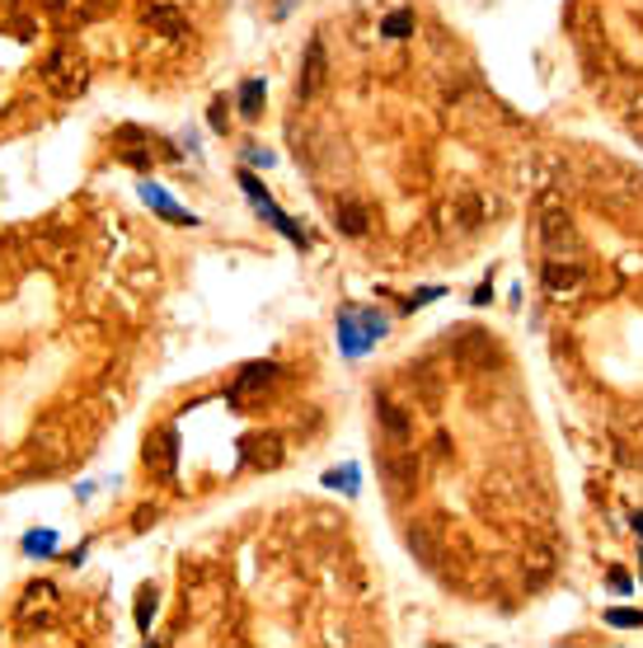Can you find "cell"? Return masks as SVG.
Returning a JSON list of instances; mask_svg holds the SVG:
<instances>
[{"mask_svg":"<svg viewBox=\"0 0 643 648\" xmlns=\"http://www.w3.org/2000/svg\"><path fill=\"white\" fill-rule=\"evenodd\" d=\"M437 221H441V231H447V235L470 239V235H479L484 225L493 221V197L484 189H455L447 203H441Z\"/></svg>","mask_w":643,"mask_h":648,"instance_id":"1","label":"cell"},{"mask_svg":"<svg viewBox=\"0 0 643 648\" xmlns=\"http://www.w3.org/2000/svg\"><path fill=\"white\" fill-rule=\"evenodd\" d=\"M540 282H545V296L550 301H578L582 291H588V263L578 259L574 249H564V254H550L545 268H540Z\"/></svg>","mask_w":643,"mask_h":648,"instance_id":"2","label":"cell"},{"mask_svg":"<svg viewBox=\"0 0 643 648\" xmlns=\"http://www.w3.org/2000/svg\"><path fill=\"white\" fill-rule=\"evenodd\" d=\"M536 235H540V245H545L550 254H564V249H574V217H568V207L560 203V193H550V197H540V217H536Z\"/></svg>","mask_w":643,"mask_h":648,"instance_id":"3","label":"cell"},{"mask_svg":"<svg viewBox=\"0 0 643 648\" xmlns=\"http://www.w3.org/2000/svg\"><path fill=\"white\" fill-rule=\"evenodd\" d=\"M610 104H616L625 132H630L634 141H643V70H625V76H616Z\"/></svg>","mask_w":643,"mask_h":648,"instance_id":"4","label":"cell"},{"mask_svg":"<svg viewBox=\"0 0 643 648\" xmlns=\"http://www.w3.org/2000/svg\"><path fill=\"white\" fill-rule=\"evenodd\" d=\"M42 85H48L52 94H62L70 99L85 85V66H80V56L76 52H56L48 66H42Z\"/></svg>","mask_w":643,"mask_h":648,"instance_id":"5","label":"cell"},{"mask_svg":"<svg viewBox=\"0 0 643 648\" xmlns=\"http://www.w3.org/2000/svg\"><path fill=\"white\" fill-rule=\"evenodd\" d=\"M381 475H385V484L409 489L413 479H419V456H413V446H395V451H385V456H381Z\"/></svg>","mask_w":643,"mask_h":648,"instance_id":"6","label":"cell"},{"mask_svg":"<svg viewBox=\"0 0 643 648\" xmlns=\"http://www.w3.org/2000/svg\"><path fill=\"white\" fill-rule=\"evenodd\" d=\"M329 80V56H324V42H310L306 48V66H301V80H296V94L301 99H316Z\"/></svg>","mask_w":643,"mask_h":648,"instance_id":"7","label":"cell"},{"mask_svg":"<svg viewBox=\"0 0 643 648\" xmlns=\"http://www.w3.org/2000/svg\"><path fill=\"white\" fill-rule=\"evenodd\" d=\"M146 24H151V28H160L165 38H179L183 28H189V20H183L175 5H151V10H146Z\"/></svg>","mask_w":643,"mask_h":648,"instance_id":"8","label":"cell"},{"mask_svg":"<svg viewBox=\"0 0 643 648\" xmlns=\"http://www.w3.org/2000/svg\"><path fill=\"white\" fill-rule=\"evenodd\" d=\"M175 451H179L175 437H160V442L146 451V465H151V470L160 475V479H175Z\"/></svg>","mask_w":643,"mask_h":648,"instance_id":"9","label":"cell"},{"mask_svg":"<svg viewBox=\"0 0 643 648\" xmlns=\"http://www.w3.org/2000/svg\"><path fill=\"white\" fill-rule=\"evenodd\" d=\"M334 221H338V231L343 235H366V207L362 203H338V211H334Z\"/></svg>","mask_w":643,"mask_h":648,"instance_id":"10","label":"cell"},{"mask_svg":"<svg viewBox=\"0 0 643 648\" xmlns=\"http://www.w3.org/2000/svg\"><path fill=\"white\" fill-rule=\"evenodd\" d=\"M376 414H381V428L390 432L395 442H404V437H409V418H404V409L390 404V400H381V404H376Z\"/></svg>","mask_w":643,"mask_h":648,"instance_id":"11","label":"cell"},{"mask_svg":"<svg viewBox=\"0 0 643 648\" xmlns=\"http://www.w3.org/2000/svg\"><path fill=\"white\" fill-rule=\"evenodd\" d=\"M409 28H413V14L409 10H395L390 20H385V34H390V38H404Z\"/></svg>","mask_w":643,"mask_h":648,"instance_id":"12","label":"cell"},{"mask_svg":"<svg viewBox=\"0 0 643 648\" xmlns=\"http://www.w3.org/2000/svg\"><path fill=\"white\" fill-rule=\"evenodd\" d=\"M259 94H263V85H259V80H249V85H245V94H240L245 113H259V108H254V104H259Z\"/></svg>","mask_w":643,"mask_h":648,"instance_id":"13","label":"cell"},{"mask_svg":"<svg viewBox=\"0 0 643 648\" xmlns=\"http://www.w3.org/2000/svg\"><path fill=\"white\" fill-rule=\"evenodd\" d=\"M634 527H639V531H643V513H634Z\"/></svg>","mask_w":643,"mask_h":648,"instance_id":"14","label":"cell"}]
</instances>
